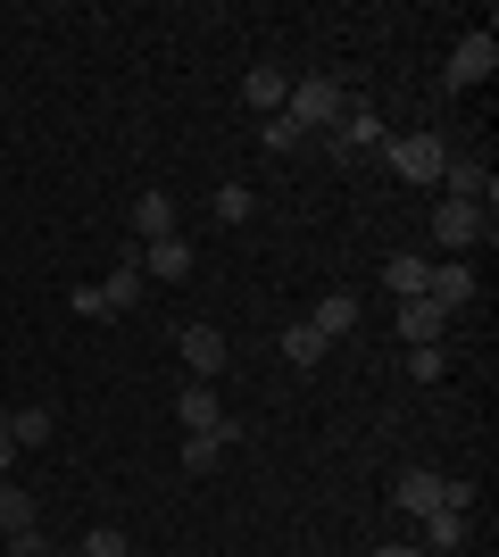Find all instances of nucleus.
<instances>
[{
  "instance_id": "obj_11",
  "label": "nucleus",
  "mask_w": 499,
  "mask_h": 557,
  "mask_svg": "<svg viewBox=\"0 0 499 557\" xmlns=\"http://www.w3.org/2000/svg\"><path fill=\"white\" fill-rule=\"evenodd\" d=\"M425 275H433V267L416 250H391V258H383V292H391V300H425Z\"/></svg>"
},
{
  "instance_id": "obj_27",
  "label": "nucleus",
  "mask_w": 499,
  "mask_h": 557,
  "mask_svg": "<svg viewBox=\"0 0 499 557\" xmlns=\"http://www.w3.org/2000/svg\"><path fill=\"white\" fill-rule=\"evenodd\" d=\"M375 557H416V549H408V541H391V549H375Z\"/></svg>"
},
{
  "instance_id": "obj_6",
  "label": "nucleus",
  "mask_w": 499,
  "mask_h": 557,
  "mask_svg": "<svg viewBox=\"0 0 499 557\" xmlns=\"http://www.w3.org/2000/svg\"><path fill=\"white\" fill-rule=\"evenodd\" d=\"M491 75H499V34L475 25V34L450 50V75H441V84H450V92H475V84H491Z\"/></svg>"
},
{
  "instance_id": "obj_18",
  "label": "nucleus",
  "mask_w": 499,
  "mask_h": 557,
  "mask_svg": "<svg viewBox=\"0 0 499 557\" xmlns=\"http://www.w3.org/2000/svg\"><path fill=\"white\" fill-rule=\"evenodd\" d=\"M34 524H42V516H34V491H25V483H0V541H9V533H34Z\"/></svg>"
},
{
  "instance_id": "obj_24",
  "label": "nucleus",
  "mask_w": 499,
  "mask_h": 557,
  "mask_svg": "<svg viewBox=\"0 0 499 557\" xmlns=\"http://www.w3.org/2000/svg\"><path fill=\"white\" fill-rule=\"evenodd\" d=\"M266 150H275V159H291V150H309V134H300L291 116H266Z\"/></svg>"
},
{
  "instance_id": "obj_12",
  "label": "nucleus",
  "mask_w": 499,
  "mask_h": 557,
  "mask_svg": "<svg viewBox=\"0 0 499 557\" xmlns=\"http://www.w3.org/2000/svg\"><path fill=\"white\" fill-rule=\"evenodd\" d=\"M142 275H159V283H184V275H191V242H184V233H166V242H150Z\"/></svg>"
},
{
  "instance_id": "obj_15",
  "label": "nucleus",
  "mask_w": 499,
  "mask_h": 557,
  "mask_svg": "<svg viewBox=\"0 0 499 557\" xmlns=\"http://www.w3.org/2000/svg\"><path fill=\"white\" fill-rule=\"evenodd\" d=\"M416 524H425V549H466V533H475L466 508H433V516H416Z\"/></svg>"
},
{
  "instance_id": "obj_7",
  "label": "nucleus",
  "mask_w": 499,
  "mask_h": 557,
  "mask_svg": "<svg viewBox=\"0 0 499 557\" xmlns=\"http://www.w3.org/2000/svg\"><path fill=\"white\" fill-rule=\"evenodd\" d=\"M175 417H184L191 433H209V442H234V433H241V424H225V408H216V392H209V383H184Z\"/></svg>"
},
{
  "instance_id": "obj_13",
  "label": "nucleus",
  "mask_w": 499,
  "mask_h": 557,
  "mask_svg": "<svg viewBox=\"0 0 499 557\" xmlns=\"http://www.w3.org/2000/svg\"><path fill=\"white\" fill-rule=\"evenodd\" d=\"M142 258H125V267H117V275H109V283H100V300H109V317H125V308H142Z\"/></svg>"
},
{
  "instance_id": "obj_14",
  "label": "nucleus",
  "mask_w": 499,
  "mask_h": 557,
  "mask_svg": "<svg viewBox=\"0 0 499 557\" xmlns=\"http://www.w3.org/2000/svg\"><path fill=\"white\" fill-rule=\"evenodd\" d=\"M284 92H291V84L275 67H250V75H241V100H250L259 116H284Z\"/></svg>"
},
{
  "instance_id": "obj_4",
  "label": "nucleus",
  "mask_w": 499,
  "mask_h": 557,
  "mask_svg": "<svg viewBox=\"0 0 499 557\" xmlns=\"http://www.w3.org/2000/svg\"><path fill=\"white\" fill-rule=\"evenodd\" d=\"M433 242H441L450 258H466L475 242H491V209H475V200H441V209H433Z\"/></svg>"
},
{
  "instance_id": "obj_10",
  "label": "nucleus",
  "mask_w": 499,
  "mask_h": 557,
  "mask_svg": "<svg viewBox=\"0 0 499 557\" xmlns=\"http://www.w3.org/2000/svg\"><path fill=\"white\" fill-rule=\"evenodd\" d=\"M441 200H475V209H491V166H483V159H450V166H441Z\"/></svg>"
},
{
  "instance_id": "obj_22",
  "label": "nucleus",
  "mask_w": 499,
  "mask_h": 557,
  "mask_svg": "<svg viewBox=\"0 0 499 557\" xmlns=\"http://www.w3.org/2000/svg\"><path fill=\"white\" fill-rule=\"evenodd\" d=\"M75 557H134V541L117 533V524H92V533H84V549Z\"/></svg>"
},
{
  "instance_id": "obj_5",
  "label": "nucleus",
  "mask_w": 499,
  "mask_h": 557,
  "mask_svg": "<svg viewBox=\"0 0 499 557\" xmlns=\"http://www.w3.org/2000/svg\"><path fill=\"white\" fill-rule=\"evenodd\" d=\"M175 358H184V367H191V383H216L234 349H225V333H216L209 317H191V325H175Z\"/></svg>"
},
{
  "instance_id": "obj_28",
  "label": "nucleus",
  "mask_w": 499,
  "mask_h": 557,
  "mask_svg": "<svg viewBox=\"0 0 499 557\" xmlns=\"http://www.w3.org/2000/svg\"><path fill=\"white\" fill-rule=\"evenodd\" d=\"M50 557H75V549H50Z\"/></svg>"
},
{
  "instance_id": "obj_2",
  "label": "nucleus",
  "mask_w": 499,
  "mask_h": 557,
  "mask_svg": "<svg viewBox=\"0 0 499 557\" xmlns=\"http://www.w3.org/2000/svg\"><path fill=\"white\" fill-rule=\"evenodd\" d=\"M475 491L466 483H450V474H433V466H408L400 483H391V508L400 516H433V508H466Z\"/></svg>"
},
{
  "instance_id": "obj_8",
  "label": "nucleus",
  "mask_w": 499,
  "mask_h": 557,
  "mask_svg": "<svg viewBox=\"0 0 499 557\" xmlns=\"http://www.w3.org/2000/svg\"><path fill=\"white\" fill-rule=\"evenodd\" d=\"M441 333H450V308L400 300V342H408V349H441Z\"/></svg>"
},
{
  "instance_id": "obj_25",
  "label": "nucleus",
  "mask_w": 499,
  "mask_h": 557,
  "mask_svg": "<svg viewBox=\"0 0 499 557\" xmlns=\"http://www.w3.org/2000/svg\"><path fill=\"white\" fill-rule=\"evenodd\" d=\"M0 557H50V541H42V524H34V533H9V549Z\"/></svg>"
},
{
  "instance_id": "obj_1",
  "label": "nucleus",
  "mask_w": 499,
  "mask_h": 557,
  "mask_svg": "<svg viewBox=\"0 0 499 557\" xmlns=\"http://www.w3.org/2000/svg\"><path fill=\"white\" fill-rule=\"evenodd\" d=\"M341 109H350V84H333V75H300V84L284 92V116H291L309 141L333 134V125H341Z\"/></svg>"
},
{
  "instance_id": "obj_17",
  "label": "nucleus",
  "mask_w": 499,
  "mask_h": 557,
  "mask_svg": "<svg viewBox=\"0 0 499 557\" xmlns=\"http://www.w3.org/2000/svg\"><path fill=\"white\" fill-rule=\"evenodd\" d=\"M134 233H142V242H166V233H175V200H166V191H142V200H134Z\"/></svg>"
},
{
  "instance_id": "obj_21",
  "label": "nucleus",
  "mask_w": 499,
  "mask_h": 557,
  "mask_svg": "<svg viewBox=\"0 0 499 557\" xmlns=\"http://www.w3.org/2000/svg\"><path fill=\"white\" fill-rule=\"evenodd\" d=\"M209 209H216V225H250V216H259V191L250 184H216Z\"/></svg>"
},
{
  "instance_id": "obj_3",
  "label": "nucleus",
  "mask_w": 499,
  "mask_h": 557,
  "mask_svg": "<svg viewBox=\"0 0 499 557\" xmlns=\"http://www.w3.org/2000/svg\"><path fill=\"white\" fill-rule=\"evenodd\" d=\"M383 159H391V175H400V184H441L450 141H441V134H391V141H383Z\"/></svg>"
},
{
  "instance_id": "obj_29",
  "label": "nucleus",
  "mask_w": 499,
  "mask_h": 557,
  "mask_svg": "<svg viewBox=\"0 0 499 557\" xmlns=\"http://www.w3.org/2000/svg\"><path fill=\"white\" fill-rule=\"evenodd\" d=\"M0 549H9V541H0Z\"/></svg>"
},
{
  "instance_id": "obj_19",
  "label": "nucleus",
  "mask_w": 499,
  "mask_h": 557,
  "mask_svg": "<svg viewBox=\"0 0 499 557\" xmlns=\"http://www.w3.org/2000/svg\"><path fill=\"white\" fill-rule=\"evenodd\" d=\"M50 433H59V417H50V408H9V442H17V449H42Z\"/></svg>"
},
{
  "instance_id": "obj_26",
  "label": "nucleus",
  "mask_w": 499,
  "mask_h": 557,
  "mask_svg": "<svg viewBox=\"0 0 499 557\" xmlns=\"http://www.w3.org/2000/svg\"><path fill=\"white\" fill-rule=\"evenodd\" d=\"M408 367H416V383H441V374H450V358H441V349H416Z\"/></svg>"
},
{
  "instance_id": "obj_9",
  "label": "nucleus",
  "mask_w": 499,
  "mask_h": 557,
  "mask_svg": "<svg viewBox=\"0 0 499 557\" xmlns=\"http://www.w3.org/2000/svg\"><path fill=\"white\" fill-rule=\"evenodd\" d=\"M425 300H433V308H450V317H458V308L475 300V267H466V258L433 267V275H425Z\"/></svg>"
},
{
  "instance_id": "obj_23",
  "label": "nucleus",
  "mask_w": 499,
  "mask_h": 557,
  "mask_svg": "<svg viewBox=\"0 0 499 557\" xmlns=\"http://www.w3.org/2000/svg\"><path fill=\"white\" fill-rule=\"evenodd\" d=\"M225 449H234V442H209V433H191V442H184V474H209Z\"/></svg>"
},
{
  "instance_id": "obj_20",
  "label": "nucleus",
  "mask_w": 499,
  "mask_h": 557,
  "mask_svg": "<svg viewBox=\"0 0 499 557\" xmlns=\"http://www.w3.org/2000/svg\"><path fill=\"white\" fill-rule=\"evenodd\" d=\"M325 349H333V342L309 325V317H300V325H284V358H291V367H325Z\"/></svg>"
},
{
  "instance_id": "obj_16",
  "label": "nucleus",
  "mask_w": 499,
  "mask_h": 557,
  "mask_svg": "<svg viewBox=\"0 0 499 557\" xmlns=\"http://www.w3.org/2000/svg\"><path fill=\"white\" fill-rule=\"evenodd\" d=\"M316 333H325V342H341V333H358V300L350 292H325V300H316V317H309Z\"/></svg>"
}]
</instances>
